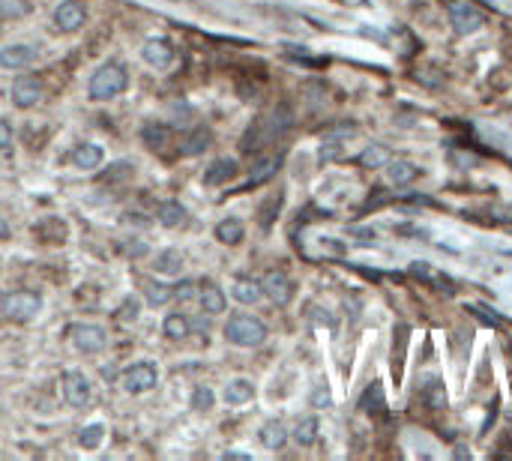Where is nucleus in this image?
<instances>
[{
    "label": "nucleus",
    "mask_w": 512,
    "mask_h": 461,
    "mask_svg": "<svg viewBox=\"0 0 512 461\" xmlns=\"http://www.w3.org/2000/svg\"><path fill=\"white\" fill-rule=\"evenodd\" d=\"M30 13V0H0V18H24Z\"/></svg>",
    "instance_id": "obj_30"
},
{
    "label": "nucleus",
    "mask_w": 512,
    "mask_h": 461,
    "mask_svg": "<svg viewBox=\"0 0 512 461\" xmlns=\"http://www.w3.org/2000/svg\"><path fill=\"white\" fill-rule=\"evenodd\" d=\"M315 405L320 407V405H329V396L324 393V389H320V393H315Z\"/></svg>",
    "instance_id": "obj_40"
},
{
    "label": "nucleus",
    "mask_w": 512,
    "mask_h": 461,
    "mask_svg": "<svg viewBox=\"0 0 512 461\" xmlns=\"http://www.w3.org/2000/svg\"><path fill=\"white\" fill-rule=\"evenodd\" d=\"M350 234L363 237V240H371V237H375V230H371V228H350Z\"/></svg>",
    "instance_id": "obj_39"
},
{
    "label": "nucleus",
    "mask_w": 512,
    "mask_h": 461,
    "mask_svg": "<svg viewBox=\"0 0 512 461\" xmlns=\"http://www.w3.org/2000/svg\"><path fill=\"white\" fill-rule=\"evenodd\" d=\"M39 308H42V299L33 290H9L0 297V312L9 320H30Z\"/></svg>",
    "instance_id": "obj_3"
},
{
    "label": "nucleus",
    "mask_w": 512,
    "mask_h": 461,
    "mask_svg": "<svg viewBox=\"0 0 512 461\" xmlns=\"http://www.w3.org/2000/svg\"><path fill=\"white\" fill-rule=\"evenodd\" d=\"M213 405V389L210 386H198L192 393V410H207Z\"/></svg>",
    "instance_id": "obj_34"
},
{
    "label": "nucleus",
    "mask_w": 512,
    "mask_h": 461,
    "mask_svg": "<svg viewBox=\"0 0 512 461\" xmlns=\"http://www.w3.org/2000/svg\"><path fill=\"white\" fill-rule=\"evenodd\" d=\"M449 22H453L458 33H474V30L486 24V15L474 3H453L449 6Z\"/></svg>",
    "instance_id": "obj_6"
},
{
    "label": "nucleus",
    "mask_w": 512,
    "mask_h": 461,
    "mask_svg": "<svg viewBox=\"0 0 512 461\" xmlns=\"http://www.w3.org/2000/svg\"><path fill=\"white\" fill-rule=\"evenodd\" d=\"M9 144H13V129L6 120H0V150H9Z\"/></svg>",
    "instance_id": "obj_36"
},
{
    "label": "nucleus",
    "mask_w": 512,
    "mask_h": 461,
    "mask_svg": "<svg viewBox=\"0 0 512 461\" xmlns=\"http://www.w3.org/2000/svg\"><path fill=\"white\" fill-rule=\"evenodd\" d=\"M363 407H375V410H384V393H380V386H369V393L363 396Z\"/></svg>",
    "instance_id": "obj_35"
},
{
    "label": "nucleus",
    "mask_w": 512,
    "mask_h": 461,
    "mask_svg": "<svg viewBox=\"0 0 512 461\" xmlns=\"http://www.w3.org/2000/svg\"><path fill=\"white\" fill-rule=\"evenodd\" d=\"M90 380L78 372H66L63 375V398L72 407H87L90 405Z\"/></svg>",
    "instance_id": "obj_9"
},
{
    "label": "nucleus",
    "mask_w": 512,
    "mask_h": 461,
    "mask_svg": "<svg viewBox=\"0 0 512 461\" xmlns=\"http://www.w3.org/2000/svg\"><path fill=\"white\" fill-rule=\"evenodd\" d=\"M419 174V168L414 165V162H408V159H396V162H389V183H396V186H408L410 180H414Z\"/></svg>",
    "instance_id": "obj_18"
},
{
    "label": "nucleus",
    "mask_w": 512,
    "mask_h": 461,
    "mask_svg": "<svg viewBox=\"0 0 512 461\" xmlns=\"http://www.w3.org/2000/svg\"><path fill=\"white\" fill-rule=\"evenodd\" d=\"M192 294H195V285H192V282H183V285L174 288V297H177V299H189Z\"/></svg>",
    "instance_id": "obj_38"
},
{
    "label": "nucleus",
    "mask_w": 512,
    "mask_h": 461,
    "mask_svg": "<svg viewBox=\"0 0 512 461\" xmlns=\"http://www.w3.org/2000/svg\"><path fill=\"white\" fill-rule=\"evenodd\" d=\"M102 437H105V428L102 425H87L84 432L78 435V440H82L84 449H96L99 444H102Z\"/></svg>",
    "instance_id": "obj_33"
},
{
    "label": "nucleus",
    "mask_w": 512,
    "mask_h": 461,
    "mask_svg": "<svg viewBox=\"0 0 512 461\" xmlns=\"http://www.w3.org/2000/svg\"><path fill=\"white\" fill-rule=\"evenodd\" d=\"M6 237H9V225L0 219V240H6Z\"/></svg>",
    "instance_id": "obj_41"
},
{
    "label": "nucleus",
    "mask_w": 512,
    "mask_h": 461,
    "mask_svg": "<svg viewBox=\"0 0 512 461\" xmlns=\"http://www.w3.org/2000/svg\"><path fill=\"white\" fill-rule=\"evenodd\" d=\"M84 18H87V3H84V0H63V3L57 6L54 22H57L60 30L72 33V30H78L84 24Z\"/></svg>",
    "instance_id": "obj_8"
},
{
    "label": "nucleus",
    "mask_w": 512,
    "mask_h": 461,
    "mask_svg": "<svg viewBox=\"0 0 512 461\" xmlns=\"http://www.w3.org/2000/svg\"><path fill=\"white\" fill-rule=\"evenodd\" d=\"M36 48L33 45H6L0 52V66L3 69H24L27 63H33Z\"/></svg>",
    "instance_id": "obj_12"
},
{
    "label": "nucleus",
    "mask_w": 512,
    "mask_h": 461,
    "mask_svg": "<svg viewBox=\"0 0 512 461\" xmlns=\"http://www.w3.org/2000/svg\"><path fill=\"white\" fill-rule=\"evenodd\" d=\"M141 54H144L147 63L156 66V69H168L171 63H174V48H171L165 39H150V42H144Z\"/></svg>",
    "instance_id": "obj_11"
},
{
    "label": "nucleus",
    "mask_w": 512,
    "mask_h": 461,
    "mask_svg": "<svg viewBox=\"0 0 512 461\" xmlns=\"http://www.w3.org/2000/svg\"><path fill=\"white\" fill-rule=\"evenodd\" d=\"M426 386H428V389H423L426 402H428L431 407H444V405H447V396H444V384H440L437 377H428V380H426Z\"/></svg>",
    "instance_id": "obj_32"
},
{
    "label": "nucleus",
    "mask_w": 512,
    "mask_h": 461,
    "mask_svg": "<svg viewBox=\"0 0 512 461\" xmlns=\"http://www.w3.org/2000/svg\"><path fill=\"white\" fill-rule=\"evenodd\" d=\"M252 396H255V386L249 384V380H243V377L231 380V384L225 386V402L228 405H246Z\"/></svg>",
    "instance_id": "obj_19"
},
{
    "label": "nucleus",
    "mask_w": 512,
    "mask_h": 461,
    "mask_svg": "<svg viewBox=\"0 0 512 461\" xmlns=\"http://www.w3.org/2000/svg\"><path fill=\"white\" fill-rule=\"evenodd\" d=\"M120 384H123V389H129V393H147V389H153L156 386L153 363H135L132 368H126Z\"/></svg>",
    "instance_id": "obj_5"
},
{
    "label": "nucleus",
    "mask_w": 512,
    "mask_h": 461,
    "mask_svg": "<svg viewBox=\"0 0 512 461\" xmlns=\"http://www.w3.org/2000/svg\"><path fill=\"white\" fill-rule=\"evenodd\" d=\"M315 437H318V416L300 419L297 428H294V440H297V444H300V446H312Z\"/></svg>",
    "instance_id": "obj_25"
},
{
    "label": "nucleus",
    "mask_w": 512,
    "mask_h": 461,
    "mask_svg": "<svg viewBox=\"0 0 512 461\" xmlns=\"http://www.w3.org/2000/svg\"><path fill=\"white\" fill-rule=\"evenodd\" d=\"M285 440H288V432H285L282 423H276V419L261 428V444H264L267 449H282Z\"/></svg>",
    "instance_id": "obj_23"
},
{
    "label": "nucleus",
    "mask_w": 512,
    "mask_h": 461,
    "mask_svg": "<svg viewBox=\"0 0 512 461\" xmlns=\"http://www.w3.org/2000/svg\"><path fill=\"white\" fill-rule=\"evenodd\" d=\"M216 240H222L225 246H234L243 240V222L240 219H222V222L216 225Z\"/></svg>",
    "instance_id": "obj_22"
},
{
    "label": "nucleus",
    "mask_w": 512,
    "mask_h": 461,
    "mask_svg": "<svg viewBox=\"0 0 512 461\" xmlns=\"http://www.w3.org/2000/svg\"><path fill=\"white\" fill-rule=\"evenodd\" d=\"M159 222H162L165 228H177L180 222H186V210L180 201H165L162 207H159Z\"/></svg>",
    "instance_id": "obj_24"
},
{
    "label": "nucleus",
    "mask_w": 512,
    "mask_h": 461,
    "mask_svg": "<svg viewBox=\"0 0 512 461\" xmlns=\"http://www.w3.org/2000/svg\"><path fill=\"white\" fill-rule=\"evenodd\" d=\"M228 306V299L222 294V288L219 285H204V290H201V308H204L207 315H222Z\"/></svg>",
    "instance_id": "obj_17"
},
{
    "label": "nucleus",
    "mask_w": 512,
    "mask_h": 461,
    "mask_svg": "<svg viewBox=\"0 0 512 461\" xmlns=\"http://www.w3.org/2000/svg\"><path fill=\"white\" fill-rule=\"evenodd\" d=\"M389 162V150L387 147H366L363 153H359V165L363 168H380Z\"/></svg>",
    "instance_id": "obj_28"
},
{
    "label": "nucleus",
    "mask_w": 512,
    "mask_h": 461,
    "mask_svg": "<svg viewBox=\"0 0 512 461\" xmlns=\"http://www.w3.org/2000/svg\"><path fill=\"white\" fill-rule=\"evenodd\" d=\"M410 273H414L417 279H423V282H428V285H435V288H447V290H453V282H449V279H444V276H437L428 264H414V267H410Z\"/></svg>",
    "instance_id": "obj_27"
},
{
    "label": "nucleus",
    "mask_w": 512,
    "mask_h": 461,
    "mask_svg": "<svg viewBox=\"0 0 512 461\" xmlns=\"http://www.w3.org/2000/svg\"><path fill=\"white\" fill-rule=\"evenodd\" d=\"M162 329L171 342H183V338H189V333H192V324H189L186 315H168Z\"/></svg>",
    "instance_id": "obj_20"
},
{
    "label": "nucleus",
    "mask_w": 512,
    "mask_h": 461,
    "mask_svg": "<svg viewBox=\"0 0 512 461\" xmlns=\"http://www.w3.org/2000/svg\"><path fill=\"white\" fill-rule=\"evenodd\" d=\"M69 342L82 350V354H99L105 347V329L96 324H75L69 329Z\"/></svg>",
    "instance_id": "obj_4"
},
{
    "label": "nucleus",
    "mask_w": 512,
    "mask_h": 461,
    "mask_svg": "<svg viewBox=\"0 0 512 461\" xmlns=\"http://www.w3.org/2000/svg\"><path fill=\"white\" fill-rule=\"evenodd\" d=\"M117 315L123 318V320H132V318L138 315V303H135V299H126V303H123V308H120Z\"/></svg>",
    "instance_id": "obj_37"
},
{
    "label": "nucleus",
    "mask_w": 512,
    "mask_h": 461,
    "mask_svg": "<svg viewBox=\"0 0 512 461\" xmlns=\"http://www.w3.org/2000/svg\"><path fill=\"white\" fill-rule=\"evenodd\" d=\"M210 129H204V126H195V129H189V132H183L180 135V153H186V156H198V153H204V150L210 147Z\"/></svg>",
    "instance_id": "obj_13"
},
{
    "label": "nucleus",
    "mask_w": 512,
    "mask_h": 461,
    "mask_svg": "<svg viewBox=\"0 0 512 461\" xmlns=\"http://www.w3.org/2000/svg\"><path fill=\"white\" fill-rule=\"evenodd\" d=\"M261 285L255 282V279H237L234 282V299L237 303H246V306H252V303H258L261 299Z\"/></svg>",
    "instance_id": "obj_21"
},
{
    "label": "nucleus",
    "mask_w": 512,
    "mask_h": 461,
    "mask_svg": "<svg viewBox=\"0 0 512 461\" xmlns=\"http://www.w3.org/2000/svg\"><path fill=\"white\" fill-rule=\"evenodd\" d=\"M225 338L240 347H255L267 338V327L252 315H237L225 324Z\"/></svg>",
    "instance_id": "obj_2"
},
{
    "label": "nucleus",
    "mask_w": 512,
    "mask_h": 461,
    "mask_svg": "<svg viewBox=\"0 0 512 461\" xmlns=\"http://www.w3.org/2000/svg\"><path fill=\"white\" fill-rule=\"evenodd\" d=\"M102 159H105V150L99 144H78L72 150V162L78 168H96V165H102Z\"/></svg>",
    "instance_id": "obj_16"
},
{
    "label": "nucleus",
    "mask_w": 512,
    "mask_h": 461,
    "mask_svg": "<svg viewBox=\"0 0 512 461\" xmlns=\"http://www.w3.org/2000/svg\"><path fill=\"white\" fill-rule=\"evenodd\" d=\"M39 96H42V84H39L36 75H24V78H15L13 84V102L18 108H30L39 102Z\"/></svg>",
    "instance_id": "obj_10"
},
{
    "label": "nucleus",
    "mask_w": 512,
    "mask_h": 461,
    "mask_svg": "<svg viewBox=\"0 0 512 461\" xmlns=\"http://www.w3.org/2000/svg\"><path fill=\"white\" fill-rule=\"evenodd\" d=\"M276 168H279V156H267V159H261V162L252 168V177H249V183H261V180L273 177V174H276Z\"/></svg>",
    "instance_id": "obj_31"
},
{
    "label": "nucleus",
    "mask_w": 512,
    "mask_h": 461,
    "mask_svg": "<svg viewBox=\"0 0 512 461\" xmlns=\"http://www.w3.org/2000/svg\"><path fill=\"white\" fill-rule=\"evenodd\" d=\"M141 141L153 150V153H165L171 144V129L162 123H144L141 126Z\"/></svg>",
    "instance_id": "obj_14"
},
{
    "label": "nucleus",
    "mask_w": 512,
    "mask_h": 461,
    "mask_svg": "<svg viewBox=\"0 0 512 461\" xmlns=\"http://www.w3.org/2000/svg\"><path fill=\"white\" fill-rule=\"evenodd\" d=\"M261 290L273 299L276 306H288L290 303V294H294V285H290V279L282 273V269H270V273L264 276V285H261Z\"/></svg>",
    "instance_id": "obj_7"
},
{
    "label": "nucleus",
    "mask_w": 512,
    "mask_h": 461,
    "mask_svg": "<svg viewBox=\"0 0 512 461\" xmlns=\"http://www.w3.org/2000/svg\"><path fill=\"white\" fill-rule=\"evenodd\" d=\"M156 269L159 273H168V276H177L180 269H183V255H180L177 249H165V252L156 258Z\"/></svg>",
    "instance_id": "obj_26"
},
{
    "label": "nucleus",
    "mask_w": 512,
    "mask_h": 461,
    "mask_svg": "<svg viewBox=\"0 0 512 461\" xmlns=\"http://www.w3.org/2000/svg\"><path fill=\"white\" fill-rule=\"evenodd\" d=\"M126 90V66L123 63H102L90 78V99L102 102V99H111L117 93Z\"/></svg>",
    "instance_id": "obj_1"
},
{
    "label": "nucleus",
    "mask_w": 512,
    "mask_h": 461,
    "mask_svg": "<svg viewBox=\"0 0 512 461\" xmlns=\"http://www.w3.org/2000/svg\"><path fill=\"white\" fill-rule=\"evenodd\" d=\"M144 290H147V303H150V306H165L168 299L174 297V288L156 285V282H144Z\"/></svg>",
    "instance_id": "obj_29"
},
{
    "label": "nucleus",
    "mask_w": 512,
    "mask_h": 461,
    "mask_svg": "<svg viewBox=\"0 0 512 461\" xmlns=\"http://www.w3.org/2000/svg\"><path fill=\"white\" fill-rule=\"evenodd\" d=\"M237 177V162L234 159H216L213 165L207 168V183L210 186H222V183H228V180H234Z\"/></svg>",
    "instance_id": "obj_15"
}]
</instances>
